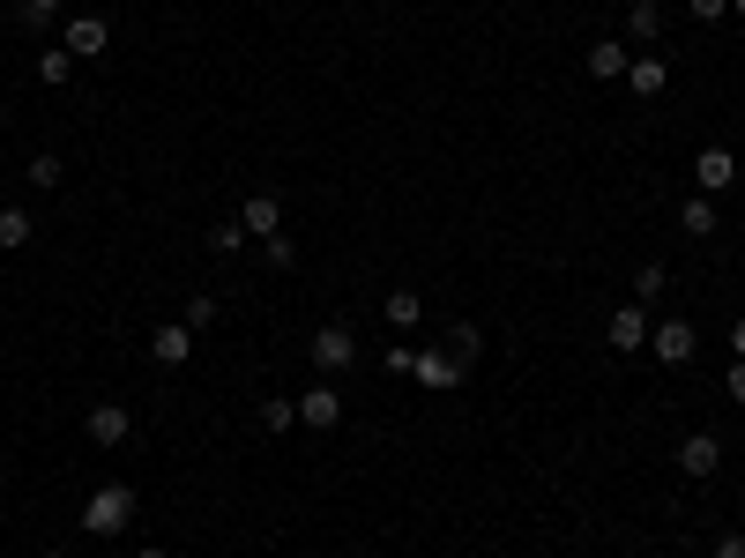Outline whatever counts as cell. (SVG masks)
<instances>
[{
  "mask_svg": "<svg viewBox=\"0 0 745 558\" xmlns=\"http://www.w3.org/2000/svg\"><path fill=\"white\" fill-rule=\"evenodd\" d=\"M686 8H694L701 23H723V16H731V0H686Z\"/></svg>",
  "mask_w": 745,
  "mask_h": 558,
  "instance_id": "cell-28",
  "label": "cell"
},
{
  "mask_svg": "<svg viewBox=\"0 0 745 558\" xmlns=\"http://www.w3.org/2000/svg\"><path fill=\"white\" fill-rule=\"evenodd\" d=\"M298 425H314V432L344 425V395L328 388V380H321V388H306V395H298Z\"/></svg>",
  "mask_w": 745,
  "mask_h": 558,
  "instance_id": "cell-8",
  "label": "cell"
},
{
  "mask_svg": "<svg viewBox=\"0 0 745 558\" xmlns=\"http://www.w3.org/2000/svg\"><path fill=\"white\" fill-rule=\"evenodd\" d=\"M626 90H634V98H664L670 90V60H656V52L634 60V68H626Z\"/></svg>",
  "mask_w": 745,
  "mask_h": 558,
  "instance_id": "cell-12",
  "label": "cell"
},
{
  "mask_svg": "<svg viewBox=\"0 0 745 558\" xmlns=\"http://www.w3.org/2000/svg\"><path fill=\"white\" fill-rule=\"evenodd\" d=\"M731 350H738V358H745V320H738V328H731Z\"/></svg>",
  "mask_w": 745,
  "mask_h": 558,
  "instance_id": "cell-31",
  "label": "cell"
},
{
  "mask_svg": "<svg viewBox=\"0 0 745 558\" xmlns=\"http://www.w3.org/2000/svg\"><path fill=\"white\" fill-rule=\"evenodd\" d=\"M60 8H68V0H23V23H30V30H46Z\"/></svg>",
  "mask_w": 745,
  "mask_h": 558,
  "instance_id": "cell-25",
  "label": "cell"
},
{
  "mask_svg": "<svg viewBox=\"0 0 745 558\" xmlns=\"http://www.w3.org/2000/svg\"><path fill=\"white\" fill-rule=\"evenodd\" d=\"M648 350H656L664 365H694V350H701L694 320H656V328H648Z\"/></svg>",
  "mask_w": 745,
  "mask_h": 558,
  "instance_id": "cell-2",
  "label": "cell"
},
{
  "mask_svg": "<svg viewBox=\"0 0 745 558\" xmlns=\"http://www.w3.org/2000/svg\"><path fill=\"white\" fill-rule=\"evenodd\" d=\"M261 253H269V268H298V246L276 231V239H261Z\"/></svg>",
  "mask_w": 745,
  "mask_h": 558,
  "instance_id": "cell-24",
  "label": "cell"
},
{
  "mask_svg": "<svg viewBox=\"0 0 745 558\" xmlns=\"http://www.w3.org/2000/svg\"><path fill=\"white\" fill-rule=\"evenodd\" d=\"M716 558H745V536L731 529V536H716Z\"/></svg>",
  "mask_w": 745,
  "mask_h": 558,
  "instance_id": "cell-29",
  "label": "cell"
},
{
  "mask_svg": "<svg viewBox=\"0 0 745 558\" xmlns=\"http://www.w3.org/2000/svg\"><path fill=\"white\" fill-rule=\"evenodd\" d=\"M694 179H701V195H723V187L738 179V157H731L723 142H708V149L694 157Z\"/></svg>",
  "mask_w": 745,
  "mask_h": 558,
  "instance_id": "cell-9",
  "label": "cell"
},
{
  "mask_svg": "<svg viewBox=\"0 0 745 558\" xmlns=\"http://www.w3.org/2000/svg\"><path fill=\"white\" fill-rule=\"evenodd\" d=\"M410 372H418L433 395H447V388H463V372H470V365L455 358V350H418V365H410Z\"/></svg>",
  "mask_w": 745,
  "mask_h": 558,
  "instance_id": "cell-4",
  "label": "cell"
},
{
  "mask_svg": "<svg viewBox=\"0 0 745 558\" xmlns=\"http://www.w3.org/2000/svg\"><path fill=\"white\" fill-rule=\"evenodd\" d=\"M149 358L157 365H187L195 358V328H187V320H165V328L149 336Z\"/></svg>",
  "mask_w": 745,
  "mask_h": 558,
  "instance_id": "cell-10",
  "label": "cell"
},
{
  "mask_svg": "<svg viewBox=\"0 0 745 558\" xmlns=\"http://www.w3.org/2000/svg\"><path fill=\"white\" fill-rule=\"evenodd\" d=\"M626 68H634V52H626L619 38H604V46H589V74H596V82H626Z\"/></svg>",
  "mask_w": 745,
  "mask_h": 558,
  "instance_id": "cell-13",
  "label": "cell"
},
{
  "mask_svg": "<svg viewBox=\"0 0 745 558\" xmlns=\"http://www.w3.org/2000/svg\"><path fill=\"white\" fill-rule=\"evenodd\" d=\"M731 16H745V0H731Z\"/></svg>",
  "mask_w": 745,
  "mask_h": 558,
  "instance_id": "cell-33",
  "label": "cell"
},
{
  "mask_svg": "<svg viewBox=\"0 0 745 558\" xmlns=\"http://www.w3.org/2000/svg\"><path fill=\"white\" fill-rule=\"evenodd\" d=\"M418 313H425L418 291H388V328H418Z\"/></svg>",
  "mask_w": 745,
  "mask_h": 558,
  "instance_id": "cell-19",
  "label": "cell"
},
{
  "mask_svg": "<svg viewBox=\"0 0 745 558\" xmlns=\"http://www.w3.org/2000/svg\"><path fill=\"white\" fill-rule=\"evenodd\" d=\"M366 558H380V551H366Z\"/></svg>",
  "mask_w": 745,
  "mask_h": 558,
  "instance_id": "cell-35",
  "label": "cell"
},
{
  "mask_svg": "<svg viewBox=\"0 0 745 558\" xmlns=\"http://www.w3.org/2000/svg\"><path fill=\"white\" fill-rule=\"evenodd\" d=\"M447 350H455V358H463V365H477V350H485V336H477L470 320H455V336H447Z\"/></svg>",
  "mask_w": 745,
  "mask_h": 558,
  "instance_id": "cell-21",
  "label": "cell"
},
{
  "mask_svg": "<svg viewBox=\"0 0 745 558\" xmlns=\"http://www.w3.org/2000/svg\"><path fill=\"white\" fill-rule=\"evenodd\" d=\"M239 223H247L254 239H276V231H284V201H276V195H254L247 209H239Z\"/></svg>",
  "mask_w": 745,
  "mask_h": 558,
  "instance_id": "cell-14",
  "label": "cell"
},
{
  "mask_svg": "<svg viewBox=\"0 0 745 558\" xmlns=\"http://www.w3.org/2000/svg\"><path fill=\"white\" fill-rule=\"evenodd\" d=\"M626 38H634V46H656V38H664V8H656V0H634V8H626Z\"/></svg>",
  "mask_w": 745,
  "mask_h": 558,
  "instance_id": "cell-15",
  "label": "cell"
},
{
  "mask_svg": "<svg viewBox=\"0 0 745 558\" xmlns=\"http://www.w3.org/2000/svg\"><path fill=\"white\" fill-rule=\"evenodd\" d=\"M30 187H60V157H30Z\"/></svg>",
  "mask_w": 745,
  "mask_h": 558,
  "instance_id": "cell-27",
  "label": "cell"
},
{
  "mask_svg": "<svg viewBox=\"0 0 745 558\" xmlns=\"http://www.w3.org/2000/svg\"><path fill=\"white\" fill-rule=\"evenodd\" d=\"M46 558H68V551H46Z\"/></svg>",
  "mask_w": 745,
  "mask_h": 558,
  "instance_id": "cell-34",
  "label": "cell"
},
{
  "mask_svg": "<svg viewBox=\"0 0 745 558\" xmlns=\"http://www.w3.org/2000/svg\"><path fill=\"white\" fill-rule=\"evenodd\" d=\"M127 521H135V485H98L90 491V507H82V529L90 536H127Z\"/></svg>",
  "mask_w": 745,
  "mask_h": 558,
  "instance_id": "cell-1",
  "label": "cell"
},
{
  "mask_svg": "<svg viewBox=\"0 0 745 558\" xmlns=\"http://www.w3.org/2000/svg\"><path fill=\"white\" fill-rule=\"evenodd\" d=\"M179 320H187L195 336H201V328H217V298H209V291H195V298H187V313H179Z\"/></svg>",
  "mask_w": 745,
  "mask_h": 558,
  "instance_id": "cell-22",
  "label": "cell"
},
{
  "mask_svg": "<svg viewBox=\"0 0 745 558\" xmlns=\"http://www.w3.org/2000/svg\"><path fill=\"white\" fill-rule=\"evenodd\" d=\"M209 246H217V253H239V246H247V223H217Z\"/></svg>",
  "mask_w": 745,
  "mask_h": 558,
  "instance_id": "cell-26",
  "label": "cell"
},
{
  "mask_svg": "<svg viewBox=\"0 0 745 558\" xmlns=\"http://www.w3.org/2000/svg\"><path fill=\"white\" fill-rule=\"evenodd\" d=\"M731 402H745V358L731 365Z\"/></svg>",
  "mask_w": 745,
  "mask_h": 558,
  "instance_id": "cell-30",
  "label": "cell"
},
{
  "mask_svg": "<svg viewBox=\"0 0 745 558\" xmlns=\"http://www.w3.org/2000/svg\"><path fill=\"white\" fill-rule=\"evenodd\" d=\"M664 283H670V276H664V261H642V268H634V306L664 298Z\"/></svg>",
  "mask_w": 745,
  "mask_h": 558,
  "instance_id": "cell-18",
  "label": "cell"
},
{
  "mask_svg": "<svg viewBox=\"0 0 745 558\" xmlns=\"http://www.w3.org/2000/svg\"><path fill=\"white\" fill-rule=\"evenodd\" d=\"M678 469H686V477H716L723 469V439L716 432H686L678 439Z\"/></svg>",
  "mask_w": 745,
  "mask_h": 558,
  "instance_id": "cell-5",
  "label": "cell"
},
{
  "mask_svg": "<svg viewBox=\"0 0 745 558\" xmlns=\"http://www.w3.org/2000/svg\"><path fill=\"white\" fill-rule=\"evenodd\" d=\"M30 231H38V223H30L23 209H0V253H16V246H30Z\"/></svg>",
  "mask_w": 745,
  "mask_h": 558,
  "instance_id": "cell-17",
  "label": "cell"
},
{
  "mask_svg": "<svg viewBox=\"0 0 745 558\" xmlns=\"http://www.w3.org/2000/svg\"><path fill=\"white\" fill-rule=\"evenodd\" d=\"M612 350H648V313L642 306H612Z\"/></svg>",
  "mask_w": 745,
  "mask_h": 558,
  "instance_id": "cell-11",
  "label": "cell"
},
{
  "mask_svg": "<svg viewBox=\"0 0 745 558\" xmlns=\"http://www.w3.org/2000/svg\"><path fill=\"white\" fill-rule=\"evenodd\" d=\"M350 358H358V336H350L344 320H328V328H314V365H321V372H344Z\"/></svg>",
  "mask_w": 745,
  "mask_h": 558,
  "instance_id": "cell-3",
  "label": "cell"
},
{
  "mask_svg": "<svg viewBox=\"0 0 745 558\" xmlns=\"http://www.w3.org/2000/svg\"><path fill=\"white\" fill-rule=\"evenodd\" d=\"M38 74H46V82H68V74H74V52H68V46H52L46 60H38Z\"/></svg>",
  "mask_w": 745,
  "mask_h": 558,
  "instance_id": "cell-23",
  "label": "cell"
},
{
  "mask_svg": "<svg viewBox=\"0 0 745 558\" xmlns=\"http://www.w3.org/2000/svg\"><path fill=\"white\" fill-rule=\"evenodd\" d=\"M135 558H165V551H157V544H142V551H135Z\"/></svg>",
  "mask_w": 745,
  "mask_h": 558,
  "instance_id": "cell-32",
  "label": "cell"
},
{
  "mask_svg": "<svg viewBox=\"0 0 745 558\" xmlns=\"http://www.w3.org/2000/svg\"><path fill=\"white\" fill-rule=\"evenodd\" d=\"M82 432L98 439V447H120V439L135 432V410H127V402H98V410L82 417Z\"/></svg>",
  "mask_w": 745,
  "mask_h": 558,
  "instance_id": "cell-7",
  "label": "cell"
},
{
  "mask_svg": "<svg viewBox=\"0 0 745 558\" xmlns=\"http://www.w3.org/2000/svg\"><path fill=\"white\" fill-rule=\"evenodd\" d=\"M291 425H298V402L269 395V402H261V432H291Z\"/></svg>",
  "mask_w": 745,
  "mask_h": 558,
  "instance_id": "cell-20",
  "label": "cell"
},
{
  "mask_svg": "<svg viewBox=\"0 0 745 558\" xmlns=\"http://www.w3.org/2000/svg\"><path fill=\"white\" fill-rule=\"evenodd\" d=\"M60 46H68L74 60H98V52L112 46V23H105V16H68V38H60Z\"/></svg>",
  "mask_w": 745,
  "mask_h": 558,
  "instance_id": "cell-6",
  "label": "cell"
},
{
  "mask_svg": "<svg viewBox=\"0 0 745 558\" xmlns=\"http://www.w3.org/2000/svg\"><path fill=\"white\" fill-rule=\"evenodd\" d=\"M678 231H686V239H708V231H716V195L686 201V209H678Z\"/></svg>",
  "mask_w": 745,
  "mask_h": 558,
  "instance_id": "cell-16",
  "label": "cell"
}]
</instances>
